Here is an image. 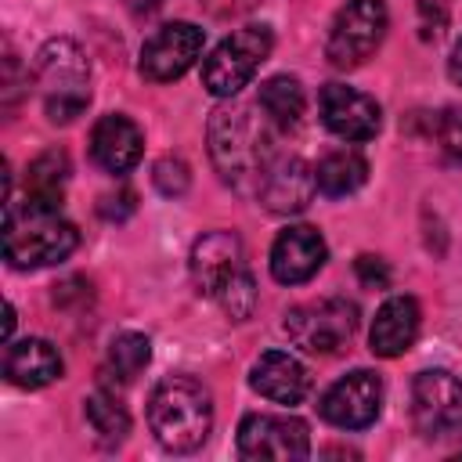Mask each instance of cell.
I'll return each instance as SVG.
<instances>
[{"instance_id": "f1b7e54d", "label": "cell", "mask_w": 462, "mask_h": 462, "mask_svg": "<svg viewBox=\"0 0 462 462\" xmlns=\"http://www.w3.org/2000/svg\"><path fill=\"white\" fill-rule=\"evenodd\" d=\"M126 213H134V191H119V195H105L101 199V217L123 220Z\"/></svg>"}, {"instance_id": "7a4b0ae2", "label": "cell", "mask_w": 462, "mask_h": 462, "mask_svg": "<svg viewBox=\"0 0 462 462\" xmlns=\"http://www.w3.org/2000/svg\"><path fill=\"white\" fill-rule=\"evenodd\" d=\"M58 209H61L58 202H40V199H25L22 209L7 202L4 256L11 267L18 271L51 267V263H61L79 245V231Z\"/></svg>"}, {"instance_id": "9c48e42d", "label": "cell", "mask_w": 462, "mask_h": 462, "mask_svg": "<svg viewBox=\"0 0 462 462\" xmlns=\"http://www.w3.org/2000/svg\"><path fill=\"white\" fill-rule=\"evenodd\" d=\"M242 458L296 462L310 455V430L296 415H245L238 422Z\"/></svg>"}, {"instance_id": "4fadbf2b", "label": "cell", "mask_w": 462, "mask_h": 462, "mask_svg": "<svg viewBox=\"0 0 462 462\" xmlns=\"http://www.w3.org/2000/svg\"><path fill=\"white\" fill-rule=\"evenodd\" d=\"M325 256H328V249H325V238L318 235V227L292 224L271 245V274L282 285H303L321 271Z\"/></svg>"}, {"instance_id": "7402d4cb", "label": "cell", "mask_w": 462, "mask_h": 462, "mask_svg": "<svg viewBox=\"0 0 462 462\" xmlns=\"http://www.w3.org/2000/svg\"><path fill=\"white\" fill-rule=\"evenodd\" d=\"M83 411H87V422H90V430H94V437H97L101 444L116 448V444L126 440V433H130V415H126V408H123L112 393H105V390L90 393V397L83 401Z\"/></svg>"}, {"instance_id": "8992f818", "label": "cell", "mask_w": 462, "mask_h": 462, "mask_svg": "<svg viewBox=\"0 0 462 462\" xmlns=\"http://www.w3.org/2000/svg\"><path fill=\"white\" fill-rule=\"evenodd\" d=\"M386 25H390V14L383 0H346L328 29L325 58L336 69H357L375 54V47L386 36Z\"/></svg>"}, {"instance_id": "9a60e30c", "label": "cell", "mask_w": 462, "mask_h": 462, "mask_svg": "<svg viewBox=\"0 0 462 462\" xmlns=\"http://www.w3.org/2000/svg\"><path fill=\"white\" fill-rule=\"evenodd\" d=\"M238 271H245V263H242V242H238L235 231H209L195 242L191 278H195L199 292L217 296Z\"/></svg>"}, {"instance_id": "6da1fadb", "label": "cell", "mask_w": 462, "mask_h": 462, "mask_svg": "<svg viewBox=\"0 0 462 462\" xmlns=\"http://www.w3.org/2000/svg\"><path fill=\"white\" fill-rule=\"evenodd\" d=\"M209 155L217 173L231 188L256 191L278 155L274 123L267 116H253V108L245 105H220L209 116Z\"/></svg>"}, {"instance_id": "52a82bcc", "label": "cell", "mask_w": 462, "mask_h": 462, "mask_svg": "<svg viewBox=\"0 0 462 462\" xmlns=\"http://www.w3.org/2000/svg\"><path fill=\"white\" fill-rule=\"evenodd\" d=\"M411 422L426 440H462V383L444 368L419 372L411 383Z\"/></svg>"}, {"instance_id": "5b68a950", "label": "cell", "mask_w": 462, "mask_h": 462, "mask_svg": "<svg viewBox=\"0 0 462 462\" xmlns=\"http://www.w3.org/2000/svg\"><path fill=\"white\" fill-rule=\"evenodd\" d=\"M271 43H274V36H271L267 25H242V29H235L202 61V87L213 97L238 94L256 76V69L267 61Z\"/></svg>"}, {"instance_id": "603a6c76", "label": "cell", "mask_w": 462, "mask_h": 462, "mask_svg": "<svg viewBox=\"0 0 462 462\" xmlns=\"http://www.w3.org/2000/svg\"><path fill=\"white\" fill-rule=\"evenodd\" d=\"M65 177H69L65 152H43L40 159L29 162L25 199H40V202H58L61 206V184H65Z\"/></svg>"}, {"instance_id": "cb8c5ba5", "label": "cell", "mask_w": 462, "mask_h": 462, "mask_svg": "<svg viewBox=\"0 0 462 462\" xmlns=\"http://www.w3.org/2000/svg\"><path fill=\"white\" fill-rule=\"evenodd\" d=\"M148 357H152L148 336H141V332H119V336L112 339V346H108V372H112L119 383H134V379L144 372Z\"/></svg>"}, {"instance_id": "ffe728a7", "label": "cell", "mask_w": 462, "mask_h": 462, "mask_svg": "<svg viewBox=\"0 0 462 462\" xmlns=\"http://www.w3.org/2000/svg\"><path fill=\"white\" fill-rule=\"evenodd\" d=\"M314 180H318V191L328 195V199H343V195H354L365 180H368V162L343 148V152H328L318 166H314Z\"/></svg>"}, {"instance_id": "83f0119b", "label": "cell", "mask_w": 462, "mask_h": 462, "mask_svg": "<svg viewBox=\"0 0 462 462\" xmlns=\"http://www.w3.org/2000/svg\"><path fill=\"white\" fill-rule=\"evenodd\" d=\"M357 278L368 285V289H386L390 285V271L379 256H357Z\"/></svg>"}, {"instance_id": "2e32d148", "label": "cell", "mask_w": 462, "mask_h": 462, "mask_svg": "<svg viewBox=\"0 0 462 462\" xmlns=\"http://www.w3.org/2000/svg\"><path fill=\"white\" fill-rule=\"evenodd\" d=\"M141 148H144V137L137 130L134 119L126 116H101L90 130V155L101 170L108 173H126L137 166L141 159Z\"/></svg>"}, {"instance_id": "f546056e", "label": "cell", "mask_w": 462, "mask_h": 462, "mask_svg": "<svg viewBox=\"0 0 462 462\" xmlns=\"http://www.w3.org/2000/svg\"><path fill=\"white\" fill-rule=\"evenodd\" d=\"M448 76H451V79L462 87V40L451 47V58H448Z\"/></svg>"}, {"instance_id": "ac0fdd59", "label": "cell", "mask_w": 462, "mask_h": 462, "mask_svg": "<svg viewBox=\"0 0 462 462\" xmlns=\"http://www.w3.org/2000/svg\"><path fill=\"white\" fill-rule=\"evenodd\" d=\"M419 303L411 296H390L379 310H375V321H372V332H368V343H372V354L375 357H401L415 336H419Z\"/></svg>"}, {"instance_id": "e0dca14e", "label": "cell", "mask_w": 462, "mask_h": 462, "mask_svg": "<svg viewBox=\"0 0 462 462\" xmlns=\"http://www.w3.org/2000/svg\"><path fill=\"white\" fill-rule=\"evenodd\" d=\"M249 383L260 397L278 404H300L310 390V372L285 350H267L249 372Z\"/></svg>"}, {"instance_id": "7c38bea8", "label": "cell", "mask_w": 462, "mask_h": 462, "mask_svg": "<svg viewBox=\"0 0 462 462\" xmlns=\"http://www.w3.org/2000/svg\"><path fill=\"white\" fill-rule=\"evenodd\" d=\"M318 108H321V123L343 141H372L379 134V123H383L379 105L368 94L343 87V83L321 87Z\"/></svg>"}, {"instance_id": "277c9868", "label": "cell", "mask_w": 462, "mask_h": 462, "mask_svg": "<svg viewBox=\"0 0 462 462\" xmlns=\"http://www.w3.org/2000/svg\"><path fill=\"white\" fill-rule=\"evenodd\" d=\"M36 87L51 123H72L90 101V65L72 40H51L36 54Z\"/></svg>"}, {"instance_id": "d4e9b609", "label": "cell", "mask_w": 462, "mask_h": 462, "mask_svg": "<svg viewBox=\"0 0 462 462\" xmlns=\"http://www.w3.org/2000/svg\"><path fill=\"white\" fill-rule=\"evenodd\" d=\"M217 300H220V307H224L235 321L253 318V310H256V282H253V274H249V271H238V274L217 292Z\"/></svg>"}, {"instance_id": "484cf974", "label": "cell", "mask_w": 462, "mask_h": 462, "mask_svg": "<svg viewBox=\"0 0 462 462\" xmlns=\"http://www.w3.org/2000/svg\"><path fill=\"white\" fill-rule=\"evenodd\" d=\"M152 180H155V188H159L162 195H184V191H188V184H191V173H188L184 159L166 155V159H159V162H155Z\"/></svg>"}, {"instance_id": "44dd1931", "label": "cell", "mask_w": 462, "mask_h": 462, "mask_svg": "<svg viewBox=\"0 0 462 462\" xmlns=\"http://www.w3.org/2000/svg\"><path fill=\"white\" fill-rule=\"evenodd\" d=\"M303 105H307L303 87H300L292 76H271V79L260 87V108H263V116H267L278 130L296 126L300 116H303Z\"/></svg>"}, {"instance_id": "5bb4252c", "label": "cell", "mask_w": 462, "mask_h": 462, "mask_svg": "<svg viewBox=\"0 0 462 462\" xmlns=\"http://www.w3.org/2000/svg\"><path fill=\"white\" fill-rule=\"evenodd\" d=\"M314 191H318L314 170L300 155H274V162L267 166V173L256 188V199L271 213H300V209H307Z\"/></svg>"}, {"instance_id": "8fae6325", "label": "cell", "mask_w": 462, "mask_h": 462, "mask_svg": "<svg viewBox=\"0 0 462 462\" xmlns=\"http://www.w3.org/2000/svg\"><path fill=\"white\" fill-rule=\"evenodd\" d=\"M379 408H383V383L368 368H357V372L336 379L321 393V404H318L321 419L339 426V430H365V426H372Z\"/></svg>"}, {"instance_id": "d6986e66", "label": "cell", "mask_w": 462, "mask_h": 462, "mask_svg": "<svg viewBox=\"0 0 462 462\" xmlns=\"http://www.w3.org/2000/svg\"><path fill=\"white\" fill-rule=\"evenodd\" d=\"M4 375L22 390H40L61 375V357L47 339H18V343H7Z\"/></svg>"}, {"instance_id": "ba28073f", "label": "cell", "mask_w": 462, "mask_h": 462, "mask_svg": "<svg viewBox=\"0 0 462 462\" xmlns=\"http://www.w3.org/2000/svg\"><path fill=\"white\" fill-rule=\"evenodd\" d=\"M357 328V307L343 296H325L314 303H300L285 314L289 339L307 354H336L350 343Z\"/></svg>"}, {"instance_id": "3957f363", "label": "cell", "mask_w": 462, "mask_h": 462, "mask_svg": "<svg viewBox=\"0 0 462 462\" xmlns=\"http://www.w3.org/2000/svg\"><path fill=\"white\" fill-rule=\"evenodd\" d=\"M148 426L166 451H195L213 430L209 390L191 375H166L148 401Z\"/></svg>"}, {"instance_id": "4dcf8cb0", "label": "cell", "mask_w": 462, "mask_h": 462, "mask_svg": "<svg viewBox=\"0 0 462 462\" xmlns=\"http://www.w3.org/2000/svg\"><path fill=\"white\" fill-rule=\"evenodd\" d=\"M123 4H126V7L134 11V14H148V11H155V7H162L166 0H123Z\"/></svg>"}, {"instance_id": "30bf717a", "label": "cell", "mask_w": 462, "mask_h": 462, "mask_svg": "<svg viewBox=\"0 0 462 462\" xmlns=\"http://www.w3.org/2000/svg\"><path fill=\"white\" fill-rule=\"evenodd\" d=\"M199 54H202V29L191 22H170L144 40L137 69L152 83H173L195 65Z\"/></svg>"}, {"instance_id": "4316f807", "label": "cell", "mask_w": 462, "mask_h": 462, "mask_svg": "<svg viewBox=\"0 0 462 462\" xmlns=\"http://www.w3.org/2000/svg\"><path fill=\"white\" fill-rule=\"evenodd\" d=\"M437 134H440L444 152H448L451 159H458V162H462V108H458V105H455V108H448V112L440 116Z\"/></svg>"}]
</instances>
